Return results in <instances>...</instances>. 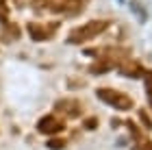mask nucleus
<instances>
[{"label": "nucleus", "instance_id": "f257e3e1", "mask_svg": "<svg viewBox=\"0 0 152 150\" xmlns=\"http://www.w3.org/2000/svg\"><path fill=\"white\" fill-rule=\"evenodd\" d=\"M107 29H109L107 20H91V22L74 29L70 33V37H67V42H70V44H85V42H89V39L98 37L100 33H104Z\"/></svg>", "mask_w": 152, "mask_h": 150}, {"label": "nucleus", "instance_id": "f03ea898", "mask_svg": "<svg viewBox=\"0 0 152 150\" xmlns=\"http://www.w3.org/2000/svg\"><path fill=\"white\" fill-rule=\"evenodd\" d=\"M87 7V0H59L57 4H52L54 13H61V15H76Z\"/></svg>", "mask_w": 152, "mask_h": 150}, {"label": "nucleus", "instance_id": "7ed1b4c3", "mask_svg": "<svg viewBox=\"0 0 152 150\" xmlns=\"http://www.w3.org/2000/svg\"><path fill=\"white\" fill-rule=\"evenodd\" d=\"M65 128V122L57 120L54 115H44V118H39L37 122V131L44 133V135H57Z\"/></svg>", "mask_w": 152, "mask_h": 150}, {"label": "nucleus", "instance_id": "20e7f679", "mask_svg": "<svg viewBox=\"0 0 152 150\" xmlns=\"http://www.w3.org/2000/svg\"><path fill=\"white\" fill-rule=\"evenodd\" d=\"M54 109H57L59 113H63L65 118H78L83 107L78 100H72V98H63V100H57L54 102Z\"/></svg>", "mask_w": 152, "mask_h": 150}, {"label": "nucleus", "instance_id": "39448f33", "mask_svg": "<svg viewBox=\"0 0 152 150\" xmlns=\"http://www.w3.org/2000/svg\"><path fill=\"white\" fill-rule=\"evenodd\" d=\"M28 35L35 39V42H44V39H50V29H46V26H41V24L31 22V24H28Z\"/></svg>", "mask_w": 152, "mask_h": 150}, {"label": "nucleus", "instance_id": "423d86ee", "mask_svg": "<svg viewBox=\"0 0 152 150\" xmlns=\"http://www.w3.org/2000/svg\"><path fill=\"white\" fill-rule=\"evenodd\" d=\"M120 67H122L120 72L124 74V76H133V78H139L141 74H143V72H141V67H139V63H130V61H124V63H122Z\"/></svg>", "mask_w": 152, "mask_h": 150}, {"label": "nucleus", "instance_id": "0eeeda50", "mask_svg": "<svg viewBox=\"0 0 152 150\" xmlns=\"http://www.w3.org/2000/svg\"><path fill=\"white\" fill-rule=\"evenodd\" d=\"M96 96H98L102 102H107L109 107H113V102H115V98H117V96H120V91L109 89V87H102V89H98V91H96Z\"/></svg>", "mask_w": 152, "mask_h": 150}, {"label": "nucleus", "instance_id": "6e6552de", "mask_svg": "<svg viewBox=\"0 0 152 150\" xmlns=\"http://www.w3.org/2000/svg\"><path fill=\"white\" fill-rule=\"evenodd\" d=\"M133 105H135L133 98L126 96V94H122V91H120V96H117L115 102H113V107H115V109H120V111H128V109H133Z\"/></svg>", "mask_w": 152, "mask_h": 150}, {"label": "nucleus", "instance_id": "1a4fd4ad", "mask_svg": "<svg viewBox=\"0 0 152 150\" xmlns=\"http://www.w3.org/2000/svg\"><path fill=\"white\" fill-rule=\"evenodd\" d=\"M109 70H111V61H96V63L89 67L91 74H107Z\"/></svg>", "mask_w": 152, "mask_h": 150}, {"label": "nucleus", "instance_id": "9d476101", "mask_svg": "<svg viewBox=\"0 0 152 150\" xmlns=\"http://www.w3.org/2000/svg\"><path fill=\"white\" fill-rule=\"evenodd\" d=\"M111 54H109V57H111V61H115V63H124V61H128V50H120V48H113V50H109Z\"/></svg>", "mask_w": 152, "mask_h": 150}, {"label": "nucleus", "instance_id": "9b49d317", "mask_svg": "<svg viewBox=\"0 0 152 150\" xmlns=\"http://www.w3.org/2000/svg\"><path fill=\"white\" fill-rule=\"evenodd\" d=\"M18 37H20V29L15 24H11V26L4 29V42H15Z\"/></svg>", "mask_w": 152, "mask_h": 150}, {"label": "nucleus", "instance_id": "f8f14e48", "mask_svg": "<svg viewBox=\"0 0 152 150\" xmlns=\"http://www.w3.org/2000/svg\"><path fill=\"white\" fill-rule=\"evenodd\" d=\"M46 146L50 148V150H63V148H65V139H61V137H52V139H48V141H46Z\"/></svg>", "mask_w": 152, "mask_h": 150}, {"label": "nucleus", "instance_id": "ddd939ff", "mask_svg": "<svg viewBox=\"0 0 152 150\" xmlns=\"http://www.w3.org/2000/svg\"><path fill=\"white\" fill-rule=\"evenodd\" d=\"M139 118H141V122H143V126L152 128V120H148V113H146V111H141V113H139Z\"/></svg>", "mask_w": 152, "mask_h": 150}, {"label": "nucleus", "instance_id": "4468645a", "mask_svg": "<svg viewBox=\"0 0 152 150\" xmlns=\"http://www.w3.org/2000/svg\"><path fill=\"white\" fill-rule=\"evenodd\" d=\"M96 126H98V120H96V118H89V120L85 122V128H89V131H91V128H96Z\"/></svg>", "mask_w": 152, "mask_h": 150}, {"label": "nucleus", "instance_id": "2eb2a0df", "mask_svg": "<svg viewBox=\"0 0 152 150\" xmlns=\"http://www.w3.org/2000/svg\"><path fill=\"white\" fill-rule=\"evenodd\" d=\"M146 89H148V94H152V72L146 74Z\"/></svg>", "mask_w": 152, "mask_h": 150}, {"label": "nucleus", "instance_id": "dca6fc26", "mask_svg": "<svg viewBox=\"0 0 152 150\" xmlns=\"http://www.w3.org/2000/svg\"><path fill=\"white\" fill-rule=\"evenodd\" d=\"M141 150H152V141H148V144H143V148Z\"/></svg>", "mask_w": 152, "mask_h": 150}, {"label": "nucleus", "instance_id": "f3484780", "mask_svg": "<svg viewBox=\"0 0 152 150\" xmlns=\"http://www.w3.org/2000/svg\"><path fill=\"white\" fill-rule=\"evenodd\" d=\"M0 9H4V0H0Z\"/></svg>", "mask_w": 152, "mask_h": 150}, {"label": "nucleus", "instance_id": "a211bd4d", "mask_svg": "<svg viewBox=\"0 0 152 150\" xmlns=\"http://www.w3.org/2000/svg\"><path fill=\"white\" fill-rule=\"evenodd\" d=\"M120 2H124V0H120Z\"/></svg>", "mask_w": 152, "mask_h": 150}]
</instances>
